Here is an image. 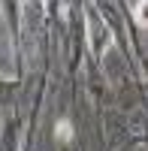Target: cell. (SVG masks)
I'll return each instance as SVG.
<instances>
[{
    "label": "cell",
    "mask_w": 148,
    "mask_h": 151,
    "mask_svg": "<svg viewBox=\"0 0 148 151\" xmlns=\"http://www.w3.org/2000/svg\"><path fill=\"white\" fill-rule=\"evenodd\" d=\"M136 21L148 24V0H136Z\"/></svg>",
    "instance_id": "1"
},
{
    "label": "cell",
    "mask_w": 148,
    "mask_h": 151,
    "mask_svg": "<svg viewBox=\"0 0 148 151\" xmlns=\"http://www.w3.org/2000/svg\"><path fill=\"white\" fill-rule=\"evenodd\" d=\"M57 130H60V133H57V136H60V139H70V124H67V121H64V124H60V127H57Z\"/></svg>",
    "instance_id": "2"
}]
</instances>
